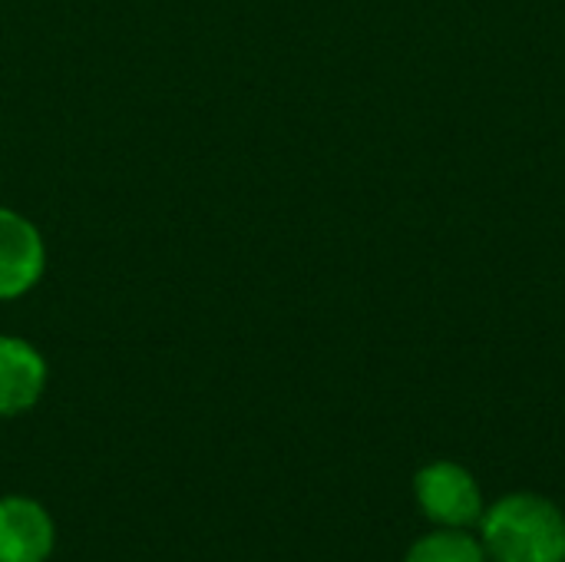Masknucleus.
Segmentation results:
<instances>
[{
	"label": "nucleus",
	"mask_w": 565,
	"mask_h": 562,
	"mask_svg": "<svg viewBox=\"0 0 565 562\" xmlns=\"http://www.w3.org/2000/svg\"><path fill=\"white\" fill-rule=\"evenodd\" d=\"M490 562H565V510L536 490H510L477 523Z\"/></svg>",
	"instance_id": "f257e3e1"
},
{
	"label": "nucleus",
	"mask_w": 565,
	"mask_h": 562,
	"mask_svg": "<svg viewBox=\"0 0 565 562\" xmlns=\"http://www.w3.org/2000/svg\"><path fill=\"white\" fill-rule=\"evenodd\" d=\"M411 494H414L417 513L430 527H444V530H477L490 503L477 474L463 467L460 460H447V457L427 460L414 474Z\"/></svg>",
	"instance_id": "f03ea898"
},
{
	"label": "nucleus",
	"mask_w": 565,
	"mask_h": 562,
	"mask_svg": "<svg viewBox=\"0 0 565 562\" xmlns=\"http://www.w3.org/2000/svg\"><path fill=\"white\" fill-rule=\"evenodd\" d=\"M43 268L46 245L40 229L26 215L0 205V301L23 298L43 278Z\"/></svg>",
	"instance_id": "7ed1b4c3"
},
{
	"label": "nucleus",
	"mask_w": 565,
	"mask_h": 562,
	"mask_svg": "<svg viewBox=\"0 0 565 562\" xmlns=\"http://www.w3.org/2000/svg\"><path fill=\"white\" fill-rule=\"evenodd\" d=\"M56 550V523L50 510L30 497H0V562H50Z\"/></svg>",
	"instance_id": "20e7f679"
},
{
	"label": "nucleus",
	"mask_w": 565,
	"mask_h": 562,
	"mask_svg": "<svg viewBox=\"0 0 565 562\" xmlns=\"http://www.w3.org/2000/svg\"><path fill=\"white\" fill-rule=\"evenodd\" d=\"M46 378V358L30 341L0 335V417H17L36 407Z\"/></svg>",
	"instance_id": "39448f33"
},
{
	"label": "nucleus",
	"mask_w": 565,
	"mask_h": 562,
	"mask_svg": "<svg viewBox=\"0 0 565 562\" xmlns=\"http://www.w3.org/2000/svg\"><path fill=\"white\" fill-rule=\"evenodd\" d=\"M401 562H490L477 530H444L430 527L420 533L407 550Z\"/></svg>",
	"instance_id": "423d86ee"
}]
</instances>
